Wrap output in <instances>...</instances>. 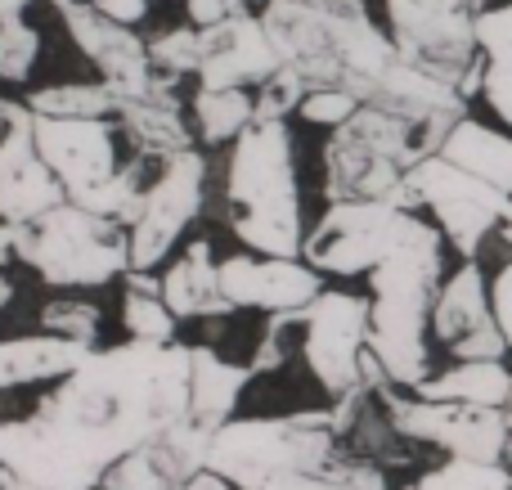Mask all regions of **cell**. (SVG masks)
Masks as SVG:
<instances>
[{
    "instance_id": "6da1fadb",
    "label": "cell",
    "mask_w": 512,
    "mask_h": 490,
    "mask_svg": "<svg viewBox=\"0 0 512 490\" xmlns=\"http://www.w3.org/2000/svg\"><path fill=\"white\" fill-rule=\"evenodd\" d=\"M194 347L131 338L90 351L27 419L0 423V464L36 490H99L108 468L189 419Z\"/></svg>"
},
{
    "instance_id": "7a4b0ae2",
    "label": "cell",
    "mask_w": 512,
    "mask_h": 490,
    "mask_svg": "<svg viewBox=\"0 0 512 490\" xmlns=\"http://www.w3.org/2000/svg\"><path fill=\"white\" fill-rule=\"evenodd\" d=\"M342 441L333 405L279 419H230L212 432L207 468L239 490H387V473Z\"/></svg>"
},
{
    "instance_id": "3957f363",
    "label": "cell",
    "mask_w": 512,
    "mask_h": 490,
    "mask_svg": "<svg viewBox=\"0 0 512 490\" xmlns=\"http://www.w3.org/2000/svg\"><path fill=\"white\" fill-rule=\"evenodd\" d=\"M261 23L283 68H297L310 90H346L360 104L378 95L400 59L364 0H261Z\"/></svg>"
},
{
    "instance_id": "277c9868",
    "label": "cell",
    "mask_w": 512,
    "mask_h": 490,
    "mask_svg": "<svg viewBox=\"0 0 512 490\" xmlns=\"http://www.w3.org/2000/svg\"><path fill=\"white\" fill-rule=\"evenodd\" d=\"M450 131L454 126L396 113L387 104H360L342 126H333L324 144V198L328 203L387 198L418 212V198L405 176L423 158L441 153Z\"/></svg>"
},
{
    "instance_id": "5b68a950",
    "label": "cell",
    "mask_w": 512,
    "mask_h": 490,
    "mask_svg": "<svg viewBox=\"0 0 512 490\" xmlns=\"http://www.w3.org/2000/svg\"><path fill=\"white\" fill-rule=\"evenodd\" d=\"M225 212L243 248L265 257H301L306 221H301L297 153L288 122H252L234 140L225 171Z\"/></svg>"
},
{
    "instance_id": "8992f818",
    "label": "cell",
    "mask_w": 512,
    "mask_h": 490,
    "mask_svg": "<svg viewBox=\"0 0 512 490\" xmlns=\"http://www.w3.org/2000/svg\"><path fill=\"white\" fill-rule=\"evenodd\" d=\"M445 230L436 225L432 234L405 243L391 252L382 266L369 270L373 288V324H369V347L391 374V383L414 392L423 378H432V351H427V333H432V306L445 284Z\"/></svg>"
},
{
    "instance_id": "52a82bcc",
    "label": "cell",
    "mask_w": 512,
    "mask_h": 490,
    "mask_svg": "<svg viewBox=\"0 0 512 490\" xmlns=\"http://www.w3.org/2000/svg\"><path fill=\"white\" fill-rule=\"evenodd\" d=\"M18 261L50 288H104L131 270V225L68 198L41 221L23 225Z\"/></svg>"
},
{
    "instance_id": "ba28073f",
    "label": "cell",
    "mask_w": 512,
    "mask_h": 490,
    "mask_svg": "<svg viewBox=\"0 0 512 490\" xmlns=\"http://www.w3.org/2000/svg\"><path fill=\"white\" fill-rule=\"evenodd\" d=\"M477 0H387V23L400 59L477 95L486 77L477 41Z\"/></svg>"
},
{
    "instance_id": "9c48e42d",
    "label": "cell",
    "mask_w": 512,
    "mask_h": 490,
    "mask_svg": "<svg viewBox=\"0 0 512 490\" xmlns=\"http://www.w3.org/2000/svg\"><path fill=\"white\" fill-rule=\"evenodd\" d=\"M432 230L436 225L423 221L414 207H396L387 198H346V203H328L324 221L306 234L301 257L324 275H369L391 252Z\"/></svg>"
},
{
    "instance_id": "30bf717a",
    "label": "cell",
    "mask_w": 512,
    "mask_h": 490,
    "mask_svg": "<svg viewBox=\"0 0 512 490\" xmlns=\"http://www.w3.org/2000/svg\"><path fill=\"white\" fill-rule=\"evenodd\" d=\"M378 401H382V410H387L391 428L400 432V441L436 446L459 459H490V464L508 455L512 423L499 405L427 401V396H418V392L400 396L396 383L378 387Z\"/></svg>"
},
{
    "instance_id": "8fae6325",
    "label": "cell",
    "mask_w": 512,
    "mask_h": 490,
    "mask_svg": "<svg viewBox=\"0 0 512 490\" xmlns=\"http://www.w3.org/2000/svg\"><path fill=\"white\" fill-rule=\"evenodd\" d=\"M405 180H409V189H414L418 207H427V212L436 216V225L445 230L450 248L459 252L463 261L477 257L481 243L504 225V216L512 207V194H504V189L490 185V180H481L477 171L450 162L445 153L423 158Z\"/></svg>"
},
{
    "instance_id": "7c38bea8",
    "label": "cell",
    "mask_w": 512,
    "mask_h": 490,
    "mask_svg": "<svg viewBox=\"0 0 512 490\" xmlns=\"http://www.w3.org/2000/svg\"><path fill=\"white\" fill-rule=\"evenodd\" d=\"M373 297L324 288L315 302L301 311V356H306L315 383L328 396H346L364 383V351H369Z\"/></svg>"
},
{
    "instance_id": "4fadbf2b",
    "label": "cell",
    "mask_w": 512,
    "mask_h": 490,
    "mask_svg": "<svg viewBox=\"0 0 512 490\" xmlns=\"http://www.w3.org/2000/svg\"><path fill=\"white\" fill-rule=\"evenodd\" d=\"M207 189V162L198 149H180L162 158L153 185H144L140 216L131 225V270H158L180 243V234L198 221Z\"/></svg>"
},
{
    "instance_id": "5bb4252c",
    "label": "cell",
    "mask_w": 512,
    "mask_h": 490,
    "mask_svg": "<svg viewBox=\"0 0 512 490\" xmlns=\"http://www.w3.org/2000/svg\"><path fill=\"white\" fill-rule=\"evenodd\" d=\"M432 333L454 360H504L512 351L499 329L490 279L477 266V257H468L454 275H445L432 306Z\"/></svg>"
},
{
    "instance_id": "9a60e30c",
    "label": "cell",
    "mask_w": 512,
    "mask_h": 490,
    "mask_svg": "<svg viewBox=\"0 0 512 490\" xmlns=\"http://www.w3.org/2000/svg\"><path fill=\"white\" fill-rule=\"evenodd\" d=\"M63 14V27L77 41V50L99 68V77L117 90V99H135L158 81V68L149 59V41L135 36L131 23L108 18L95 0H72Z\"/></svg>"
},
{
    "instance_id": "2e32d148",
    "label": "cell",
    "mask_w": 512,
    "mask_h": 490,
    "mask_svg": "<svg viewBox=\"0 0 512 490\" xmlns=\"http://www.w3.org/2000/svg\"><path fill=\"white\" fill-rule=\"evenodd\" d=\"M36 149H41L45 167L63 180L72 203L122 171L108 117H45V113H36Z\"/></svg>"
},
{
    "instance_id": "e0dca14e",
    "label": "cell",
    "mask_w": 512,
    "mask_h": 490,
    "mask_svg": "<svg viewBox=\"0 0 512 490\" xmlns=\"http://www.w3.org/2000/svg\"><path fill=\"white\" fill-rule=\"evenodd\" d=\"M324 279V270H315L306 257H265L248 248L221 261V288L234 311H297L324 293Z\"/></svg>"
},
{
    "instance_id": "ac0fdd59",
    "label": "cell",
    "mask_w": 512,
    "mask_h": 490,
    "mask_svg": "<svg viewBox=\"0 0 512 490\" xmlns=\"http://www.w3.org/2000/svg\"><path fill=\"white\" fill-rule=\"evenodd\" d=\"M207 450H212V428L180 419L176 428L108 468L104 490H185L207 468Z\"/></svg>"
},
{
    "instance_id": "d6986e66",
    "label": "cell",
    "mask_w": 512,
    "mask_h": 490,
    "mask_svg": "<svg viewBox=\"0 0 512 490\" xmlns=\"http://www.w3.org/2000/svg\"><path fill=\"white\" fill-rule=\"evenodd\" d=\"M203 32V63H198V81L207 90L225 86H261L265 77L279 72V50H274L270 32H265L261 14L239 9V14L221 18Z\"/></svg>"
},
{
    "instance_id": "ffe728a7",
    "label": "cell",
    "mask_w": 512,
    "mask_h": 490,
    "mask_svg": "<svg viewBox=\"0 0 512 490\" xmlns=\"http://www.w3.org/2000/svg\"><path fill=\"white\" fill-rule=\"evenodd\" d=\"M59 203H68V189L45 167L41 149H36V113H32L0 140V221L32 225Z\"/></svg>"
},
{
    "instance_id": "44dd1931",
    "label": "cell",
    "mask_w": 512,
    "mask_h": 490,
    "mask_svg": "<svg viewBox=\"0 0 512 490\" xmlns=\"http://www.w3.org/2000/svg\"><path fill=\"white\" fill-rule=\"evenodd\" d=\"M176 77H162L153 81L144 95L135 99H122V108H117V122H122V131L131 135V144L140 149V158H171V153L180 149H194V135L185 122V104L176 99Z\"/></svg>"
},
{
    "instance_id": "7402d4cb",
    "label": "cell",
    "mask_w": 512,
    "mask_h": 490,
    "mask_svg": "<svg viewBox=\"0 0 512 490\" xmlns=\"http://www.w3.org/2000/svg\"><path fill=\"white\" fill-rule=\"evenodd\" d=\"M162 297L180 320H221L234 315V302L221 288V261L212 252V239H194L167 270H162Z\"/></svg>"
},
{
    "instance_id": "603a6c76",
    "label": "cell",
    "mask_w": 512,
    "mask_h": 490,
    "mask_svg": "<svg viewBox=\"0 0 512 490\" xmlns=\"http://www.w3.org/2000/svg\"><path fill=\"white\" fill-rule=\"evenodd\" d=\"M95 347L63 333H27V338H5L0 342V392L9 387H27V383H50L63 378L81 365Z\"/></svg>"
},
{
    "instance_id": "cb8c5ba5",
    "label": "cell",
    "mask_w": 512,
    "mask_h": 490,
    "mask_svg": "<svg viewBox=\"0 0 512 490\" xmlns=\"http://www.w3.org/2000/svg\"><path fill=\"white\" fill-rule=\"evenodd\" d=\"M252 365H234V360L216 356L212 347H194V383H189V419L203 428H221L239 410L243 387L252 383Z\"/></svg>"
},
{
    "instance_id": "d4e9b609",
    "label": "cell",
    "mask_w": 512,
    "mask_h": 490,
    "mask_svg": "<svg viewBox=\"0 0 512 490\" xmlns=\"http://www.w3.org/2000/svg\"><path fill=\"white\" fill-rule=\"evenodd\" d=\"M414 392L427 396V401H468V405H499L504 410L512 396V369L504 360H459V365L423 378Z\"/></svg>"
},
{
    "instance_id": "484cf974",
    "label": "cell",
    "mask_w": 512,
    "mask_h": 490,
    "mask_svg": "<svg viewBox=\"0 0 512 490\" xmlns=\"http://www.w3.org/2000/svg\"><path fill=\"white\" fill-rule=\"evenodd\" d=\"M441 153L450 162H459V167L477 171L490 185H499L504 194H512V135L477 122V117H463V122H454V131L445 135Z\"/></svg>"
},
{
    "instance_id": "4316f807",
    "label": "cell",
    "mask_w": 512,
    "mask_h": 490,
    "mask_svg": "<svg viewBox=\"0 0 512 490\" xmlns=\"http://www.w3.org/2000/svg\"><path fill=\"white\" fill-rule=\"evenodd\" d=\"M477 41L486 59L481 95L495 108V117L512 131V5H495L477 14Z\"/></svg>"
},
{
    "instance_id": "83f0119b",
    "label": "cell",
    "mask_w": 512,
    "mask_h": 490,
    "mask_svg": "<svg viewBox=\"0 0 512 490\" xmlns=\"http://www.w3.org/2000/svg\"><path fill=\"white\" fill-rule=\"evenodd\" d=\"M252 122H256V99L248 95V86H225V90L203 86L194 95V131L207 149L225 140H239Z\"/></svg>"
},
{
    "instance_id": "f1b7e54d",
    "label": "cell",
    "mask_w": 512,
    "mask_h": 490,
    "mask_svg": "<svg viewBox=\"0 0 512 490\" xmlns=\"http://www.w3.org/2000/svg\"><path fill=\"white\" fill-rule=\"evenodd\" d=\"M27 108H32V113H45V117H117L122 99H117V90L99 77V81L45 86V90H36V95H27Z\"/></svg>"
},
{
    "instance_id": "f546056e",
    "label": "cell",
    "mask_w": 512,
    "mask_h": 490,
    "mask_svg": "<svg viewBox=\"0 0 512 490\" xmlns=\"http://www.w3.org/2000/svg\"><path fill=\"white\" fill-rule=\"evenodd\" d=\"M405 490H512V464L508 459H459L450 455L445 464H436L432 473H423Z\"/></svg>"
},
{
    "instance_id": "4dcf8cb0",
    "label": "cell",
    "mask_w": 512,
    "mask_h": 490,
    "mask_svg": "<svg viewBox=\"0 0 512 490\" xmlns=\"http://www.w3.org/2000/svg\"><path fill=\"white\" fill-rule=\"evenodd\" d=\"M176 320L180 315L167 306L162 293H140V288H126L122 297V324L131 338L144 342H176Z\"/></svg>"
},
{
    "instance_id": "1f68e13d",
    "label": "cell",
    "mask_w": 512,
    "mask_h": 490,
    "mask_svg": "<svg viewBox=\"0 0 512 490\" xmlns=\"http://www.w3.org/2000/svg\"><path fill=\"white\" fill-rule=\"evenodd\" d=\"M41 54V32L23 14L0 18V81H27Z\"/></svg>"
},
{
    "instance_id": "d6a6232c",
    "label": "cell",
    "mask_w": 512,
    "mask_h": 490,
    "mask_svg": "<svg viewBox=\"0 0 512 490\" xmlns=\"http://www.w3.org/2000/svg\"><path fill=\"white\" fill-rule=\"evenodd\" d=\"M149 59L162 77L198 72V63H203V32H198V27H171V32L149 41Z\"/></svg>"
},
{
    "instance_id": "836d02e7",
    "label": "cell",
    "mask_w": 512,
    "mask_h": 490,
    "mask_svg": "<svg viewBox=\"0 0 512 490\" xmlns=\"http://www.w3.org/2000/svg\"><path fill=\"white\" fill-rule=\"evenodd\" d=\"M310 95V81L297 68H283L274 77L261 81V95H256V122H288V113H297L301 99Z\"/></svg>"
},
{
    "instance_id": "e575fe53",
    "label": "cell",
    "mask_w": 512,
    "mask_h": 490,
    "mask_svg": "<svg viewBox=\"0 0 512 490\" xmlns=\"http://www.w3.org/2000/svg\"><path fill=\"white\" fill-rule=\"evenodd\" d=\"M41 329L45 333H63V338H77L86 347L99 342V311L90 302H77V297H59V302L41 306Z\"/></svg>"
},
{
    "instance_id": "d590c367",
    "label": "cell",
    "mask_w": 512,
    "mask_h": 490,
    "mask_svg": "<svg viewBox=\"0 0 512 490\" xmlns=\"http://www.w3.org/2000/svg\"><path fill=\"white\" fill-rule=\"evenodd\" d=\"M355 108H360V99L346 95V90H310V95L301 99L297 113L306 117V122H315V126H342Z\"/></svg>"
},
{
    "instance_id": "8d00e7d4",
    "label": "cell",
    "mask_w": 512,
    "mask_h": 490,
    "mask_svg": "<svg viewBox=\"0 0 512 490\" xmlns=\"http://www.w3.org/2000/svg\"><path fill=\"white\" fill-rule=\"evenodd\" d=\"M248 5L252 0H185L189 23L194 27H212V23H221V18L239 14V9H248Z\"/></svg>"
},
{
    "instance_id": "74e56055",
    "label": "cell",
    "mask_w": 512,
    "mask_h": 490,
    "mask_svg": "<svg viewBox=\"0 0 512 490\" xmlns=\"http://www.w3.org/2000/svg\"><path fill=\"white\" fill-rule=\"evenodd\" d=\"M490 302H495V315H499V329H504L508 347H512V261L490 279Z\"/></svg>"
},
{
    "instance_id": "f35d334b",
    "label": "cell",
    "mask_w": 512,
    "mask_h": 490,
    "mask_svg": "<svg viewBox=\"0 0 512 490\" xmlns=\"http://www.w3.org/2000/svg\"><path fill=\"white\" fill-rule=\"evenodd\" d=\"M99 9H104L108 18H117V23H140L144 14H149V0H95Z\"/></svg>"
},
{
    "instance_id": "ab89813d",
    "label": "cell",
    "mask_w": 512,
    "mask_h": 490,
    "mask_svg": "<svg viewBox=\"0 0 512 490\" xmlns=\"http://www.w3.org/2000/svg\"><path fill=\"white\" fill-rule=\"evenodd\" d=\"M18 239H23V225L0 221V270H5L9 261H18Z\"/></svg>"
},
{
    "instance_id": "60d3db41",
    "label": "cell",
    "mask_w": 512,
    "mask_h": 490,
    "mask_svg": "<svg viewBox=\"0 0 512 490\" xmlns=\"http://www.w3.org/2000/svg\"><path fill=\"white\" fill-rule=\"evenodd\" d=\"M27 117H32V108H27V104H14V99L0 95V140H5V135L14 131L18 122H27Z\"/></svg>"
},
{
    "instance_id": "b9f144b4",
    "label": "cell",
    "mask_w": 512,
    "mask_h": 490,
    "mask_svg": "<svg viewBox=\"0 0 512 490\" xmlns=\"http://www.w3.org/2000/svg\"><path fill=\"white\" fill-rule=\"evenodd\" d=\"M185 490H239V486H234L230 477H221V473H212V468H203V473H198Z\"/></svg>"
},
{
    "instance_id": "7bdbcfd3",
    "label": "cell",
    "mask_w": 512,
    "mask_h": 490,
    "mask_svg": "<svg viewBox=\"0 0 512 490\" xmlns=\"http://www.w3.org/2000/svg\"><path fill=\"white\" fill-rule=\"evenodd\" d=\"M27 5H32V0H0V18H14V14H23Z\"/></svg>"
},
{
    "instance_id": "ee69618b",
    "label": "cell",
    "mask_w": 512,
    "mask_h": 490,
    "mask_svg": "<svg viewBox=\"0 0 512 490\" xmlns=\"http://www.w3.org/2000/svg\"><path fill=\"white\" fill-rule=\"evenodd\" d=\"M14 302V284H9V275H0V311Z\"/></svg>"
},
{
    "instance_id": "f6af8a7d",
    "label": "cell",
    "mask_w": 512,
    "mask_h": 490,
    "mask_svg": "<svg viewBox=\"0 0 512 490\" xmlns=\"http://www.w3.org/2000/svg\"><path fill=\"white\" fill-rule=\"evenodd\" d=\"M499 234H504V243L512 248V207H508V216H504V225H499Z\"/></svg>"
},
{
    "instance_id": "bcb514c9",
    "label": "cell",
    "mask_w": 512,
    "mask_h": 490,
    "mask_svg": "<svg viewBox=\"0 0 512 490\" xmlns=\"http://www.w3.org/2000/svg\"><path fill=\"white\" fill-rule=\"evenodd\" d=\"M9 482H14V473H9V468H5V464H0V490H5Z\"/></svg>"
},
{
    "instance_id": "7dc6e473",
    "label": "cell",
    "mask_w": 512,
    "mask_h": 490,
    "mask_svg": "<svg viewBox=\"0 0 512 490\" xmlns=\"http://www.w3.org/2000/svg\"><path fill=\"white\" fill-rule=\"evenodd\" d=\"M50 5H54V9H68V5H72V0H50Z\"/></svg>"
},
{
    "instance_id": "c3c4849f",
    "label": "cell",
    "mask_w": 512,
    "mask_h": 490,
    "mask_svg": "<svg viewBox=\"0 0 512 490\" xmlns=\"http://www.w3.org/2000/svg\"><path fill=\"white\" fill-rule=\"evenodd\" d=\"M14 490H36V486H27V482H18V477H14Z\"/></svg>"
},
{
    "instance_id": "681fc988",
    "label": "cell",
    "mask_w": 512,
    "mask_h": 490,
    "mask_svg": "<svg viewBox=\"0 0 512 490\" xmlns=\"http://www.w3.org/2000/svg\"><path fill=\"white\" fill-rule=\"evenodd\" d=\"M504 414H508V423H512V396H508V405H504Z\"/></svg>"
},
{
    "instance_id": "f907efd6",
    "label": "cell",
    "mask_w": 512,
    "mask_h": 490,
    "mask_svg": "<svg viewBox=\"0 0 512 490\" xmlns=\"http://www.w3.org/2000/svg\"><path fill=\"white\" fill-rule=\"evenodd\" d=\"M504 459H508V464H512V437H508V455H504Z\"/></svg>"
},
{
    "instance_id": "816d5d0a",
    "label": "cell",
    "mask_w": 512,
    "mask_h": 490,
    "mask_svg": "<svg viewBox=\"0 0 512 490\" xmlns=\"http://www.w3.org/2000/svg\"><path fill=\"white\" fill-rule=\"evenodd\" d=\"M477 5H481V0H477Z\"/></svg>"
},
{
    "instance_id": "f5cc1de1",
    "label": "cell",
    "mask_w": 512,
    "mask_h": 490,
    "mask_svg": "<svg viewBox=\"0 0 512 490\" xmlns=\"http://www.w3.org/2000/svg\"><path fill=\"white\" fill-rule=\"evenodd\" d=\"M99 490H104V486H99Z\"/></svg>"
}]
</instances>
